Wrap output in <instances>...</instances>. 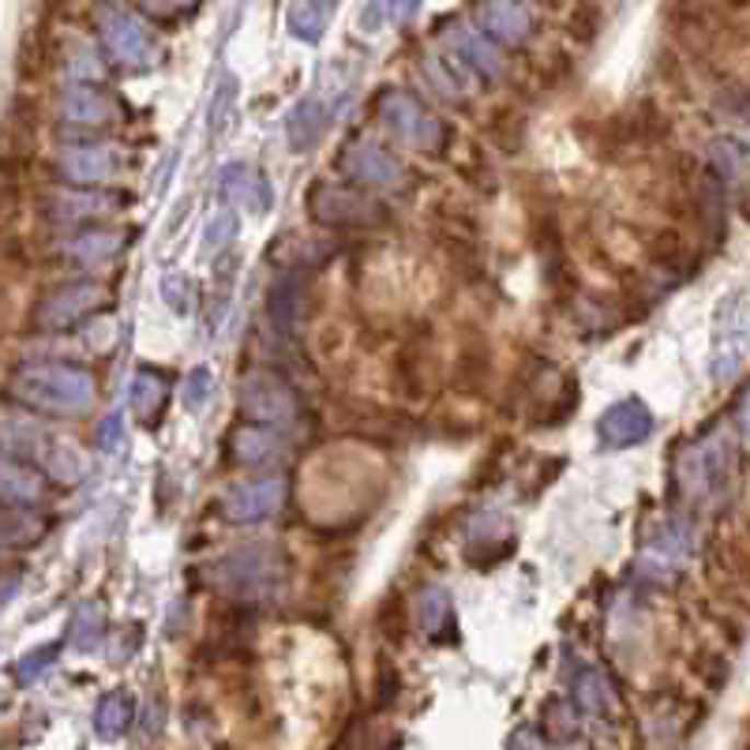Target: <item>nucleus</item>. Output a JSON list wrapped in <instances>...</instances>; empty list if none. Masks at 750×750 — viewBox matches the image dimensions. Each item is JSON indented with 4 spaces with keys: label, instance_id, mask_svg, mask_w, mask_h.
Here are the masks:
<instances>
[{
    "label": "nucleus",
    "instance_id": "1",
    "mask_svg": "<svg viewBox=\"0 0 750 750\" xmlns=\"http://www.w3.org/2000/svg\"><path fill=\"white\" fill-rule=\"evenodd\" d=\"M492 383V346L476 326H465L458 334V353H454V386L470 399H481Z\"/></svg>",
    "mask_w": 750,
    "mask_h": 750
},
{
    "label": "nucleus",
    "instance_id": "2",
    "mask_svg": "<svg viewBox=\"0 0 750 750\" xmlns=\"http://www.w3.org/2000/svg\"><path fill=\"white\" fill-rule=\"evenodd\" d=\"M394 383L405 399H425L428 391V326L413 331L402 338L399 353H394Z\"/></svg>",
    "mask_w": 750,
    "mask_h": 750
},
{
    "label": "nucleus",
    "instance_id": "3",
    "mask_svg": "<svg viewBox=\"0 0 750 750\" xmlns=\"http://www.w3.org/2000/svg\"><path fill=\"white\" fill-rule=\"evenodd\" d=\"M649 255H653V259H657V263H665V267L683 270L686 263H691V244H686L683 236L676 233V229H665V233H657V236H653Z\"/></svg>",
    "mask_w": 750,
    "mask_h": 750
},
{
    "label": "nucleus",
    "instance_id": "4",
    "mask_svg": "<svg viewBox=\"0 0 750 750\" xmlns=\"http://www.w3.org/2000/svg\"><path fill=\"white\" fill-rule=\"evenodd\" d=\"M600 8L597 4H589V0H581V4L575 8V15H570V34L581 42V46H589V42L597 38L600 34Z\"/></svg>",
    "mask_w": 750,
    "mask_h": 750
},
{
    "label": "nucleus",
    "instance_id": "5",
    "mask_svg": "<svg viewBox=\"0 0 750 750\" xmlns=\"http://www.w3.org/2000/svg\"><path fill=\"white\" fill-rule=\"evenodd\" d=\"M383 631H386V638H391V642H402V634H405V608H402L399 597L386 600V604H383Z\"/></svg>",
    "mask_w": 750,
    "mask_h": 750
}]
</instances>
